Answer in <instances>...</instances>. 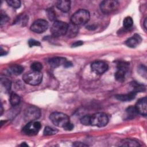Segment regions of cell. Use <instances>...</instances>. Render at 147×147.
Listing matches in <instances>:
<instances>
[{"mask_svg":"<svg viewBox=\"0 0 147 147\" xmlns=\"http://www.w3.org/2000/svg\"><path fill=\"white\" fill-rule=\"evenodd\" d=\"M91 68L93 72L101 75L107 71L109 66L107 63L103 61H95L91 64Z\"/></svg>","mask_w":147,"mask_h":147,"instance_id":"cell-11","label":"cell"},{"mask_svg":"<svg viewBox=\"0 0 147 147\" xmlns=\"http://www.w3.org/2000/svg\"><path fill=\"white\" fill-rule=\"evenodd\" d=\"M119 7V2L115 0L103 1L100 4V10L105 14H109L115 12Z\"/></svg>","mask_w":147,"mask_h":147,"instance_id":"cell-6","label":"cell"},{"mask_svg":"<svg viewBox=\"0 0 147 147\" xmlns=\"http://www.w3.org/2000/svg\"><path fill=\"white\" fill-rule=\"evenodd\" d=\"M57 7L63 12H68L71 7V2L67 0H61L57 2Z\"/></svg>","mask_w":147,"mask_h":147,"instance_id":"cell-15","label":"cell"},{"mask_svg":"<svg viewBox=\"0 0 147 147\" xmlns=\"http://www.w3.org/2000/svg\"><path fill=\"white\" fill-rule=\"evenodd\" d=\"M90 18V14L88 10L80 9L76 11L71 17V23L78 26L87 23Z\"/></svg>","mask_w":147,"mask_h":147,"instance_id":"cell-1","label":"cell"},{"mask_svg":"<svg viewBox=\"0 0 147 147\" xmlns=\"http://www.w3.org/2000/svg\"><path fill=\"white\" fill-rule=\"evenodd\" d=\"M23 71H24V67L18 64L12 65L8 69V72L10 74H13L15 75H20Z\"/></svg>","mask_w":147,"mask_h":147,"instance_id":"cell-18","label":"cell"},{"mask_svg":"<svg viewBox=\"0 0 147 147\" xmlns=\"http://www.w3.org/2000/svg\"><path fill=\"white\" fill-rule=\"evenodd\" d=\"M49 119L55 126L63 128L69 122V117L67 114L60 112H53L51 113Z\"/></svg>","mask_w":147,"mask_h":147,"instance_id":"cell-3","label":"cell"},{"mask_svg":"<svg viewBox=\"0 0 147 147\" xmlns=\"http://www.w3.org/2000/svg\"><path fill=\"white\" fill-rule=\"evenodd\" d=\"M41 126V123L38 121L29 122L23 127L22 132L27 136H34L38 133Z\"/></svg>","mask_w":147,"mask_h":147,"instance_id":"cell-8","label":"cell"},{"mask_svg":"<svg viewBox=\"0 0 147 147\" xmlns=\"http://www.w3.org/2000/svg\"><path fill=\"white\" fill-rule=\"evenodd\" d=\"M146 23H147V20H146V18L145 19V21L144 22V26L145 29H146L147 26H146Z\"/></svg>","mask_w":147,"mask_h":147,"instance_id":"cell-36","label":"cell"},{"mask_svg":"<svg viewBox=\"0 0 147 147\" xmlns=\"http://www.w3.org/2000/svg\"><path fill=\"white\" fill-rule=\"evenodd\" d=\"M1 84L6 91H9L10 90L11 87V82L9 79L6 78L1 79Z\"/></svg>","mask_w":147,"mask_h":147,"instance_id":"cell-25","label":"cell"},{"mask_svg":"<svg viewBox=\"0 0 147 147\" xmlns=\"http://www.w3.org/2000/svg\"><path fill=\"white\" fill-rule=\"evenodd\" d=\"M40 115V110L34 106H31L25 110L24 113V119L28 122L34 121L38 119Z\"/></svg>","mask_w":147,"mask_h":147,"instance_id":"cell-7","label":"cell"},{"mask_svg":"<svg viewBox=\"0 0 147 147\" xmlns=\"http://www.w3.org/2000/svg\"><path fill=\"white\" fill-rule=\"evenodd\" d=\"M73 146H80V147H83V146H87L88 145L83 143V142H75L74 144H73Z\"/></svg>","mask_w":147,"mask_h":147,"instance_id":"cell-33","label":"cell"},{"mask_svg":"<svg viewBox=\"0 0 147 147\" xmlns=\"http://www.w3.org/2000/svg\"><path fill=\"white\" fill-rule=\"evenodd\" d=\"M82 44H83V42L82 41H77L72 45V47H77L82 45Z\"/></svg>","mask_w":147,"mask_h":147,"instance_id":"cell-34","label":"cell"},{"mask_svg":"<svg viewBox=\"0 0 147 147\" xmlns=\"http://www.w3.org/2000/svg\"><path fill=\"white\" fill-rule=\"evenodd\" d=\"M47 16L51 21H53L56 18V14L52 9H49L47 10Z\"/></svg>","mask_w":147,"mask_h":147,"instance_id":"cell-30","label":"cell"},{"mask_svg":"<svg viewBox=\"0 0 147 147\" xmlns=\"http://www.w3.org/2000/svg\"><path fill=\"white\" fill-rule=\"evenodd\" d=\"M141 41L142 39L141 37L138 34H135L125 41V44L130 48H135L140 44Z\"/></svg>","mask_w":147,"mask_h":147,"instance_id":"cell-13","label":"cell"},{"mask_svg":"<svg viewBox=\"0 0 147 147\" xmlns=\"http://www.w3.org/2000/svg\"><path fill=\"white\" fill-rule=\"evenodd\" d=\"M137 114H138V113L136 110L135 106H129L126 110V115L127 119H132L134 118Z\"/></svg>","mask_w":147,"mask_h":147,"instance_id":"cell-19","label":"cell"},{"mask_svg":"<svg viewBox=\"0 0 147 147\" xmlns=\"http://www.w3.org/2000/svg\"><path fill=\"white\" fill-rule=\"evenodd\" d=\"M78 29L77 28V26L72 24L70 25H68V28L67 30V34L69 37H74L78 33Z\"/></svg>","mask_w":147,"mask_h":147,"instance_id":"cell-20","label":"cell"},{"mask_svg":"<svg viewBox=\"0 0 147 147\" xmlns=\"http://www.w3.org/2000/svg\"><path fill=\"white\" fill-rule=\"evenodd\" d=\"M119 146H140V145L139 143L133 139H130V138H125L122 140L119 144Z\"/></svg>","mask_w":147,"mask_h":147,"instance_id":"cell-17","label":"cell"},{"mask_svg":"<svg viewBox=\"0 0 147 147\" xmlns=\"http://www.w3.org/2000/svg\"><path fill=\"white\" fill-rule=\"evenodd\" d=\"M131 84L133 89V91L136 93L137 92H142L145 90V86L142 84L137 83V82H132Z\"/></svg>","mask_w":147,"mask_h":147,"instance_id":"cell-23","label":"cell"},{"mask_svg":"<svg viewBox=\"0 0 147 147\" xmlns=\"http://www.w3.org/2000/svg\"><path fill=\"white\" fill-rule=\"evenodd\" d=\"M30 68L32 71L40 72L42 68V65L39 62H34L31 64Z\"/></svg>","mask_w":147,"mask_h":147,"instance_id":"cell-26","label":"cell"},{"mask_svg":"<svg viewBox=\"0 0 147 147\" xmlns=\"http://www.w3.org/2000/svg\"><path fill=\"white\" fill-rule=\"evenodd\" d=\"M48 22L42 19L35 21L30 26V30L37 33H41L45 32L48 28Z\"/></svg>","mask_w":147,"mask_h":147,"instance_id":"cell-10","label":"cell"},{"mask_svg":"<svg viewBox=\"0 0 147 147\" xmlns=\"http://www.w3.org/2000/svg\"><path fill=\"white\" fill-rule=\"evenodd\" d=\"M133 21L131 17L127 16L124 18L123 21V26L125 29H129L131 28L133 26Z\"/></svg>","mask_w":147,"mask_h":147,"instance_id":"cell-22","label":"cell"},{"mask_svg":"<svg viewBox=\"0 0 147 147\" xmlns=\"http://www.w3.org/2000/svg\"><path fill=\"white\" fill-rule=\"evenodd\" d=\"M65 62H66L65 59L63 57H53L49 60V64L51 67L53 68H56L62 64L64 65Z\"/></svg>","mask_w":147,"mask_h":147,"instance_id":"cell-16","label":"cell"},{"mask_svg":"<svg viewBox=\"0 0 147 147\" xmlns=\"http://www.w3.org/2000/svg\"><path fill=\"white\" fill-rule=\"evenodd\" d=\"M58 132V130L53 127L50 126H47L45 127L43 133L45 136H51L56 134Z\"/></svg>","mask_w":147,"mask_h":147,"instance_id":"cell-24","label":"cell"},{"mask_svg":"<svg viewBox=\"0 0 147 147\" xmlns=\"http://www.w3.org/2000/svg\"><path fill=\"white\" fill-rule=\"evenodd\" d=\"M146 97H144L139 99L136 104L135 107L138 114L146 116L147 114V104Z\"/></svg>","mask_w":147,"mask_h":147,"instance_id":"cell-12","label":"cell"},{"mask_svg":"<svg viewBox=\"0 0 147 147\" xmlns=\"http://www.w3.org/2000/svg\"><path fill=\"white\" fill-rule=\"evenodd\" d=\"M129 64L126 61H120L117 64V71L115 74V79L118 82H123L125 79L128 70Z\"/></svg>","mask_w":147,"mask_h":147,"instance_id":"cell-9","label":"cell"},{"mask_svg":"<svg viewBox=\"0 0 147 147\" xmlns=\"http://www.w3.org/2000/svg\"><path fill=\"white\" fill-rule=\"evenodd\" d=\"M9 20L8 16L3 13L2 11L1 12V26H2L3 24L6 23Z\"/></svg>","mask_w":147,"mask_h":147,"instance_id":"cell-29","label":"cell"},{"mask_svg":"<svg viewBox=\"0 0 147 147\" xmlns=\"http://www.w3.org/2000/svg\"><path fill=\"white\" fill-rule=\"evenodd\" d=\"M108 122V116L104 113L99 112L90 115V125L101 127L105 126Z\"/></svg>","mask_w":147,"mask_h":147,"instance_id":"cell-5","label":"cell"},{"mask_svg":"<svg viewBox=\"0 0 147 147\" xmlns=\"http://www.w3.org/2000/svg\"><path fill=\"white\" fill-rule=\"evenodd\" d=\"M28 44L30 47H34V46H40V42L38 41H36L34 39H30L28 41Z\"/></svg>","mask_w":147,"mask_h":147,"instance_id":"cell-31","label":"cell"},{"mask_svg":"<svg viewBox=\"0 0 147 147\" xmlns=\"http://www.w3.org/2000/svg\"><path fill=\"white\" fill-rule=\"evenodd\" d=\"M68 24L61 21H55L53 24L51 32L55 37H60L67 34Z\"/></svg>","mask_w":147,"mask_h":147,"instance_id":"cell-4","label":"cell"},{"mask_svg":"<svg viewBox=\"0 0 147 147\" xmlns=\"http://www.w3.org/2000/svg\"><path fill=\"white\" fill-rule=\"evenodd\" d=\"M6 2L7 4L13 8H19L21 6V2L18 0H9Z\"/></svg>","mask_w":147,"mask_h":147,"instance_id":"cell-27","label":"cell"},{"mask_svg":"<svg viewBox=\"0 0 147 147\" xmlns=\"http://www.w3.org/2000/svg\"><path fill=\"white\" fill-rule=\"evenodd\" d=\"M22 79L24 81L28 84L37 86L41 82L42 74L41 72L32 71L25 73L23 75Z\"/></svg>","mask_w":147,"mask_h":147,"instance_id":"cell-2","label":"cell"},{"mask_svg":"<svg viewBox=\"0 0 147 147\" xmlns=\"http://www.w3.org/2000/svg\"><path fill=\"white\" fill-rule=\"evenodd\" d=\"M20 102V96L14 92H11L10 96V103L12 106H17Z\"/></svg>","mask_w":147,"mask_h":147,"instance_id":"cell-21","label":"cell"},{"mask_svg":"<svg viewBox=\"0 0 147 147\" xmlns=\"http://www.w3.org/2000/svg\"><path fill=\"white\" fill-rule=\"evenodd\" d=\"M137 93L133 91L126 94H119L115 95L116 99L122 102H127L133 100L136 96Z\"/></svg>","mask_w":147,"mask_h":147,"instance_id":"cell-14","label":"cell"},{"mask_svg":"<svg viewBox=\"0 0 147 147\" xmlns=\"http://www.w3.org/2000/svg\"><path fill=\"white\" fill-rule=\"evenodd\" d=\"M20 145H21V146H28V145H27V144H26L25 142L22 143V144H21Z\"/></svg>","mask_w":147,"mask_h":147,"instance_id":"cell-37","label":"cell"},{"mask_svg":"<svg viewBox=\"0 0 147 147\" xmlns=\"http://www.w3.org/2000/svg\"><path fill=\"white\" fill-rule=\"evenodd\" d=\"M74 125L69 122L63 127V129L65 130H67V131H71L74 129Z\"/></svg>","mask_w":147,"mask_h":147,"instance_id":"cell-32","label":"cell"},{"mask_svg":"<svg viewBox=\"0 0 147 147\" xmlns=\"http://www.w3.org/2000/svg\"><path fill=\"white\" fill-rule=\"evenodd\" d=\"M72 65V64L70 61H66V62L64 64V66L65 67H69Z\"/></svg>","mask_w":147,"mask_h":147,"instance_id":"cell-35","label":"cell"},{"mask_svg":"<svg viewBox=\"0 0 147 147\" xmlns=\"http://www.w3.org/2000/svg\"><path fill=\"white\" fill-rule=\"evenodd\" d=\"M80 122L84 125H90V115H84L81 118Z\"/></svg>","mask_w":147,"mask_h":147,"instance_id":"cell-28","label":"cell"}]
</instances>
